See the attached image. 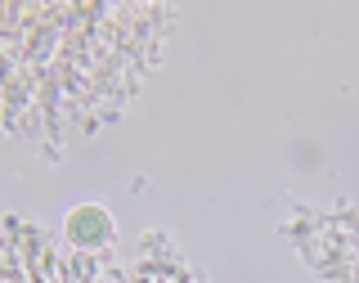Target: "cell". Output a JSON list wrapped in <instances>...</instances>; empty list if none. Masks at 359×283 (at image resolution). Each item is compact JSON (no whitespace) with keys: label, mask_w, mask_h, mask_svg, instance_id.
Returning a JSON list of instances; mask_svg holds the SVG:
<instances>
[{"label":"cell","mask_w":359,"mask_h":283,"mask_svg":"<svg viewBox=\"0 0 359 283\" xmlns=\"http://www.w3.org/2000/svg\"><path fill=\"white\" fill-rule=\"evenodd\" d=\"M63 234H67V243H76V247H104V243H112V216L99 202H81V207L67 211Z\"/></svg>","instance_id":"6da1fadb"}]
</instances>
